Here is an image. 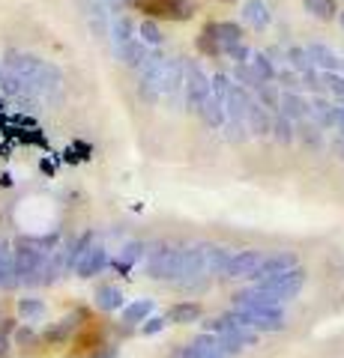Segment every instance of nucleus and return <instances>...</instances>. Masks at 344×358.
<instances>
[{"label":"nucleus","instance_id":"20","mask_svg":"<svg viewBox=\"0 0 344 358\" xmlns=\"http://www.w3.org/2000/svg\"><path fill=\"white\" fill-rule=\"evenodd\" d=\"M201 305H195V301H183V305H174L168 310V322H177V326H188V322H198L201 320Z\"/></svg>","mask_w":344,"mask_h":358},{"label":"nucleus","instance_id":"39","mask_svg":"<svg viewBox=\"0 0 344 358\" xmlns=\"http://www.w3.org/2000/svg\"><path fill=\"white\" fill-rule=\"evenodd\" d=\"M180 358H201V355H198V352L192 350V346H188V350H183V352H180Z\"/></svg>","mask_w":344,"mask_h":358},{"label":"nucleus","instance_id":"28","mask_svg":"<svg viewBox=\"0 0 344 358\" xmlns=\"http://www.w3.org/2000/svg\"><path fill=\"white\" fill-rule=\"evenodd\" d=\"M254 102L261 108H266L270 114H279V90L273 84H258L254 87Z\"/></svg>","mask_w":344,"mask_h":358},{"label":"nucleus","instance_id":"34","mask_svg":"<svg viewBox=\"0 0 344 358\" xmlns=\"http://www.w3.org/2000/svg\"><path fill=\"white\" fill-rule=\"evenodd\" d=\"M320 84H324V90H329L338 102L344 99V78L338 72H320Z\"/></svg>","mask_w":344,"mask_h":358},{"label":"nucleus","instance_id":"36","mask_svg":"<svg viewBox=\"0 0 344 358\" xmlns=\"http://www.w3.org/2000/svg\"><path fill=\"white\" fill-rule=\"evenodd\" d=\"M165 326H168V320H165V317H147V320H144V326H141V331L144 334H156Z\"/></svg>","mask_w":344,"mask_h":358},{"label":"nucleus","instance_id":"31","mask_svg":"<svg viewBox=\"0 0 344 358\" xmlns=\"http://www.w3.org/2000/svg\"><path fill=\"white\" fill-rule=\"evenodd\" d=\"M138 36H141V42L144 45H147V48H159V45H162V30H159V24H156V21H141V24H138Z\"/></svg>","mask_w":344,"mask_h":358},{"label":"nucleus","instance_id":"14","mask_svg":"<svg viewBox=\"0 0 344 358\" xmlns=\"http://www.w3.org/2000/svg\"><path fill=\"white\" fill-rule=\"evenodd\" d=\"M270 9H266L263 0H246V6H242V21H246L249 27L254 30H263L266 24H270Z\"/></svg>","mask_w":344,"mask_h":358},{"label":"nucleus","instance_id":"8","mask_svg":"<svg viewBox=\"0 0 344 358\" xmlns=\"http://www.w3.org/2000/svg\"><path fill=\"white\" fill-rule=\"evenodd\" d=\"M108 266V251L102 248V245H90V248H84L81 254H78V260H75V272H78V278H93V275H99L102 268Z\"/></svg>","mask_w":344,"mask_h":358},{"label":"nucleus","instance_id":"32","mask_svg":"<svg viewBox=\"0 0 344 358\" xmlns=\"http://www.w3.org/2000/svg\"><path fill=\"white\" fill-rule=\"evenodd\" d=\"M221 129H225V138L231 143H242V141L252 138L249 129H246V122H240V120H225V122H221Z\"/></svg>","mask_w":344,"mask_h":358},{"label":"nucleus","instance_id":"27","mask_svg":"<svg viewBox=\"0 0 344 358\" xmlns=\"http://www.w3.org/2000/svg\"><path fill=\"white\" fill-rule=\"evenodd\" d=\"M270 134H273V138L282 143V147H287V143H294V122L287 120L284 114H273Z\"/></svg>","mask_w":344,"mask_h":358},{"label":"nucleus","instance_id":"4","mask_svg":"<svg viewBox=\"0 0 344 358\" xmlns=\"http://www.w3.org/2000/svg\"><path fill=\"white\" fill-rule=\"evenodd\" d=\"M180 254H183V245H168V242L153 245V251L147 257V272H150V278L174 284L177 281V268H180Z\"/></svg>","mask_w":344,"mask_h":358},{"label":"nucleus","instance_id":"24","mask_svg":"<svg viewBox=\"0 0 344 358\" xmlns=\"http://www.w3.org/2000/svg\"><path fill=\"white\" fill-rule=\"evenodd\" d=\"M18 320L21 322H39L46 317V301L42 299H18Z\"/></svg>","mask_w":344,"mask_h":358},{"label":"nucleus","instance_id":"17","mask_svg":"<svg viewBox=\"0 0 344 358\" xmlns=\"http://www.w3.org/2000/svg\"><path fill=\"white\" fill-rule=\"evenodd\" d=\"M15 284H18V275L13 263V245L0 239V287H15Z\"/></svg>","mask_w":344,"mask_h":358},{"label":"nucleus","instance_id":"38","mask_svg":"<svg viewBox=\"0 0 344 358\" xmlns=\"http://www.w3.org/2000/svg\"><path fill=\"white\" fill-rule=\"evenodd\" d=\"M332 150L338 152V159H344V138H338V141H332Z\"/></svg>","mask_w":344,"mask_h":358},{"label":"nucleus","instance_id":"12","mask_svg":"<svg viewBox=\"0 0 344 358\" xmlns=\"http://www.w3.org/2000/svg\"><path fill=\"white\" fill-rule=\"evenodd\" d=\"M108 36H111V48H114V51H120L126 42H132V39H135V24H132V18H129V15L111 18Z\"/></svg>","mask_w":344,"mask_h":358},{"label":"nucleus","instance_id":"41","mask_svg":"<svg viewBox=\"0 0 344 358\" xmlns=\"http://www.w3.org/2000/svg\"><path fill=\"white\" fill-rule=\"evenodd\" d=\"M6 75V66H4V60H0V78H4Z\"/></svg>","mask_w":344,"mask_h":358},{"label":"nucleus","instance_id":"13","mask_svg":"<svg viewBox=\"0 0 344 358\" xmlns=\"http://www.w3.org/2000/svg\"><path fill=\"white\" fill-rule=\"evenodd\" d=\"M114 54L129 66V69H141V66L147 63V57H150V48H147V45H144L141 39H132V42H126L123 48L114 51Z\"/></svg>","mask_w":344,"mask_h":358},{"label":"nucleus","instance_id":"7","mask_svg":"<svg viewBox=\"0 0 344 358\" xmlns=\"http://www.w3.org/2000/svg\"><path fill=\"white\" fill-rule=\"evenodd\" d=\"M261 260H263V254L254 251V248L231 254V260H228V266H225V275H221V278H231V281H240V278H252L254 268L261 266Z\"/></svg>","mask_w":344,"mask_h":358},{"label":"nucleus","instance_id":"19","mask_svg":"<svg viewBox=\"0 0 344 358\" xmlns=\"http://www.w3.org/2000/svg\"><path fill=\"white\" fill-rule=\"evenodd\" d=\"M287 57V66H291V69L299 75V78H305V75H315L317 69H315V63H312V54H308V48H291L284 54Z\"/></svg>","mask_w":344,"mask_h":358},{"label":"nucleus","instance_id":"10","mask_svg":"<svg viewBox=\"0 0 344 358\" xmlns=\"http://www.w3.org/2000/svg\"><path fill=\"white\" fill-rule=\"evenodd\" d=\"M294 266H296V257H294V254H275V257H263L261 266L254 268L252 281L263 284V281H270V278L282 275V272H287V268H294Z\"/></svg>","mask_w":344,"mask_h":358},{"label":"nucleus","instance_id":"42","mask_svg":"<svg viewBox=\"0 0 344 358\" xmlns=\"http://www.w3.org/2000/svg\"><path fill=\"white\" fill-rule=\"evenodd\" d=\"M338 21H341V27H344V13H338Z\"/></svg>","mask_w":344,"mask_h":358},{"label":"nucleus","instance_id":"5","mask_svg":"<svg viewBox=\"0 0 344 358\" xmlns=\"http://www.w3.org/2000/svg\"><path fill=\"white\" fill-rule=\"evenodd\" d=\"M303 284H305V268H299V266H294V268H287V272H282V275H275V278H270V281H263V284H258L261 289H266L275 301H287V299H294L299 289H303Z\"/></svg>","mask_w":344,"mask_h":358},{"label":"nucleus","instance_id":"2","mask_svg":"<svg viewBox=\"0 0 344 358\" xmlns=\"http://www.w3.org/2000/svg\"><path fill=\"white\" fill-rule=\"evenodd\" d=\"M225 320H231L240 329H252V331H282L284 329V310L279 305H252V308H240L225 313Z\"/></svg>","mask_w":344,"mask_h":358},{"label":"nucleus","instance_id":"23","mask_svg":"<svg viewBox=\"0 0 344 358\" xmlns=\"http://www.w3.org/2000/svg\"><path fill=\"white\" fill-rule=\"evenodd\" d=\"M192 350L201 355V358H228L225 352H221V346H219V341H216V334H209V331H204V334H198V338L188 343Z\"/></svg>","mask_w":344,"mask_h":358},{"label":"nucleus","instance_id":"15","mask_svg":"<svg viewBox=\"0 0 344 358\" xmlns=\"http://www.w3.org/2000/svg\"><path fill=\"white\" fill-rule=\"evenodd\" d=\"M308 54H312V63H315V69L317 72H338V54L326 48V45H308Z\"/></svg>","mask_w":344,"mask_h":358},{"label":"nucleus","instance_id":"43","mask_svg":"<svg viewBox=\"0 0 344 358\" xmlns=\"http://www.w3.org/2000/svg\"><path fill=\"white\" fill-rule=\"evenodd\" d=\"M338 108H344V99H341V102H338Z\"/></svg>","mask_w":344,"mask_h":358},{"label":"nucleus","instance_id":"40","mask_svg":"<svg viewBox=\"0 0 344 358\" xmlns=\"http://www.w3.org/2000/svg\"><path fill=\"white\" fill-rule=\"evenodd\" d=\"M102 3H108V6H123V3H129V0H102Z\"/></svg>","mask_w":344,"mask_h":358},{"label":"nucleus","instance_id":"25","mask_svg":"<svg viewBox=\"0 0 344 358\" xmlns=\"http://www.w3.org/2000/svg\"><path fill=\"white\" fill-rule=\"evenodd\" d=\"M96 308H102V310H120L123 308V293H120V287H99L96 289Z\"/></svg>","mask_w":344,"mask_h":358},{"label":"nucleus","instance_id":"1","mask_svg":"<svg viewBox=\"0 0 344 358\" xmlns=\"http://www.w3.org/2000/svg\"><path fill=\"white\" fill-rule=\"evenodd\" d=\"M4 66H6V72L25 78L36 96H54L60 90V84H63V75H60L57 66H51L48 60L36 57V54L9 51L4 57Z\"/></svg>","mask_w":344,"mask_h":358},{"label":"nucleus","instance_id":"22","mask_svg":"<svg viewBox=\"0 0 344 358\" xmlns=\"http://www.w3.org/2000/svg\"><path fill=\"white\" fill-rule=\"evenodd\" d=\"M294 138H299L305 147H312V150L324 147V129H320L317 122H312V120H299V129H296Z\"/></svg>","mask_w":344,"mask_h":358},{"label":"nucleus","instance_id":"30","mask_svg":"<svg viewBox=\"0 0 344 358\" xmlns=\"http://www.w3.org/2000/svg\"><path fill=\"white\" fill-rule=\"evenodd\" d=\"M305 9L312 13L317 21H332L338 15V6L336 0H305Z\"/></svg>","mask_w":344,"mask_h":358},{"label":"nucleus","instance_id":"26","mask_svg":"<svg viewBox=\"0 0 344 358\" xmlns=\"http://www.w3.org/2000/svg\"><path fill=\"white\" fill-rule=\"evenodd\" d=\"M78 317H81V313H72V317H66V320H60V322H54V326L46 331V343H51V346H54V343H63V341L75 331V326H78V322H75Z\"/></svg>","mask_w":344,"mask_h":358},{"label":"nucleus","instance_id":"9","mask_svg":"<svg viewBox=\"0 0 344 358\" xmlns=\"http://www.w3.org/2000/svg\"><path fill=\"white\" fill-rule=\"evenodd\" d=\"M279 114H284L287 120H312V102L305 96H299L296 90H284L279 93Z\"/></svg>","mask_w":344,"mask_h":358},{"label":"nucleus","instance_id":"11","mask_svg":"<svg viewBox=\"0 0 344 358\" xmlns=\"http://www.w3.org/2000/svg\"><path fill=\"white\" fill-rule=\"evenodd\" d=\"M270 122H273V114L252 99L249 108H246V129H249V134H254V138H266V134H270Z\"/></svg>","mask_w":344,"mask_h":358},{"label":"nucleus","instance_id":"18","mask_svg":"<svg viewBox=\"0 0 344 358\" xmlns=\"http://www.w3.org/2000/svg\"><path fill=\"white\" fill-rule=\"evenodd\" d=\"M249 69H252V75L258 78L261 84H273L275 81V66L270 63V57H266L263 51H252V57H249Z\"/></svg>","mask_w":344,"mask_h":358},{"label":"nucleus","instance_id":"3","mask_svg":"<svg viewBox=\"0 0 344 358\" xmlns=\"http://www.w3.org/2000/svg\"><path fill=\"white\" fill-rule=\"evenodd\" d=\"M198 45L207 54H231L237 45H242V30L240 24H231V21H219V24L204 27Z\"/></svg>","mask_w":344,"mask_h":358},{"label":"nucleus","instance_id":"35","mask_svg":"<svg viewBox=\"0 0 344 358\" xmlns=\"http://www.w3.org/2000/svg\"><path fill=\"white\" fill-rule=\"evenodd\" d=\"M144 248H147V245H144V242H129L126 248L120 251V266H123V268H129L132 263H138L141 257H144Z\"/></svg>","mask_w":344,"mask_h":358},{"label":"nucleus","instance_id":"29","mask_svg":"<svg viewBox=\"0 0 344 358\" xmlns=\"http://www.w3.org/2000/svg\"><path fill=\"white\" fill-rule=\"evenodd\" d=\"M153 313V301L150 299H141L135 301V305H126L123 308V322L126 326H138V322H144Z\"/></svg>","mask_w":344,"mask_h":358},{"label":"nucleus","instance_id":"33","mask_svg":"<svg viewBox=\"0 0 344 358\" xmlns=\"http://www.w3.org/2000/svg\"><path fill=\"white\" fill-rule=\"evenodd\" d=\"M162 9H165V15H171V18H192V13H195L188 0H165Z\"/></svg>","mask_w":344,"mask_h":358},{"label":"nucleus","instance_id":"37","mask_svg":"<svg viewBox=\"0 0 344 358\" xmlns=\"http://www.w3.org/2000/svg\"><path fill=\"white\" fill-rule=\"evenodd\" d=\"M13 343H15V346H30V343H36V331H30V329H15Z\"/></svg>","mask_w":344,"mask_h":358},{"label":"nucleus","instance_id":"16","mask_svg":"<svg viewBox=\"0 0 344 358\" xmlns=\"http://www.w3.org/2000/svg\"><path fill=\"white\" fill-rule=\"evenodd\" d=\"M228 260H231L228 248H213V245H204V275H225Z\"/></svg>","mask_w":344,"mask_h":358},{"label":"nucleus","instance_id":"21","mask_svg":"<svg viewBox=\"0 0 344 358\" xmlns=\"http://www.w3.org/2000/svg\"><path fill=\"white\" fill-rule=\"evenodd\" d=\"M312 122H317L320 129H336V105L317 96L312 102Z\"/></svg>","mask_w":344,"mask_h":358},{"label":"nucleus","instance_id":"6","mask_svg":"<svg viewBox=\"0 0 344 358\" xmlns=\"http://www.w3.org/2000/svg\"><path fill=\"white\" fill-rule=\"evenodd\" d=\"M207 93H209V78H207V72L198 63L186 60V96H183L186 108L192 110V114H198V105H201V99Z\"/></svg>","mask_w":344,"mask_h":358}]
</instances>
